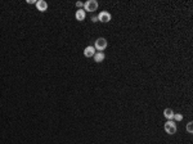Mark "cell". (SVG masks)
Returning a JSON list of instances; mask_svg holds the SVG:
<instances>
[{"instance_id":"obj_1","label":"cell","mask_w":193,"mask_h":144,"mask_svg":"<svg viewBox=\"0 0 193 144\" xmlns=\"http://www.w3.org/2000/svg\"><path fill=\"white\" fill-rule=\"evenodd\" d=\"M98 9V1L96 0H88L84 3V10L86 12H95Z\"/></svg>"},{"instance_id":"obj_2","label":"cell","mask_w":193,"mask_h":144,"mask_svg":"<svg viewBox=\"0 0 193 144\" xmlns=\"http://www.w3.org/2000/svg\"><path fill=\"white\" fill-rule=\"evenodd\" d=\"M107 40L104 37H98L95 40V44H94V48L96 49V50H99V52H103L104 49L107 48Z\"/></svg>"},{"instance_id":"obj_3","label":"cell","mask_w":193,"mask_h":144,"mask_svg":"<svg viewBox=\"0 0 193 144\" xmlns=\"http://www.w3.org/2000/svg\"><path fill=\"white\" fill-rule=\"evenodd\" d=\"M165 131L169 135H174L176 132V125L173 120H169L167 122H165Z\"/></svg>"},{"instance_id":"obj_4","label":"cell","mask_w":193,"mask_h":144,"mask_svg":"<svg viewBox=\"0 0 193 144\" xmlns=\"http://www.w3.org/2000/svg\"><path fill=\"white\" fill-rule=\"evenodd\" d=\"M96 17H98V21L102 22V23H108V22L111 21L112 16H111V13H109V12L103 10V12H101L98 16H96Z\"/></svg>"},{"instance_id":"obj_5","label":"cell","mask_w":193,"mask_h":144,"mask_svg":"<svg viewBox=\"0 0 193 144\" xmlns=\"http://www.w3.org/2000/svg\"><path fill=\"white\" fill-rule=\"evenodd\" d=\"M94 54H95V48L93 45H89V46H86V48L84 49V55L86 58L94 57Z\"/></svg>"},{"instance_id":"obj_6","label":"cell","mask_w":193,"mask_h":144,"mask_svg":"<svg viewBox=\"0 0 193 144\" xmlns=\"http://www.w3.org/2000/svg\"><path fill=\"white\" fill-rule=\"evenodd\" d=\"M36 8H37V10H40V12H45V10L48 9V3H46L45 0H37Z\"/></svg>"},{"instance_id":"obj_7","label":"cell","mask_w":193,"mask_h":144,"mask_svg":"<svg viewBox=\"0 0 193 144\" xmlns=\"http://www.w3.org/2000/svg\"><path fill=\"white\" fill-rule=\"evenodd\" d=\"M75 17H76L77 21L81 22V21H84V19H85V17H86V13H85V10H84V9H79V10L76 12Z\"/></svg>"},{"instance_id":"obj_8","label":"cell","mask_w":193,"mask_h":144,"mask_svg":"<svg viewBox=\"0 0 193 144\" xmlns=\"http://www.w3.org/2000/svg\"><path fill=\"white\" fill-rule=\"evenodd\" d=\"M174 115H175V113H174V111L171 109V108H165L164 109V116L167 118V120H173Z\"/></svg>"},{"instance_id":"obj_9","label":"cell","mask_w":193,"mask_h":144,"mask_svg":"<svg viewBox=\"0 0 193 144\" xmlns=\"http://www.w3.org/2000/svg\"><path fill=\"white\" fill-rule=\"evenodd\" d=\"M93 58H94V60H95L96 63H101V62H103L104 58H106V57H104V54H103V53H95Z\"/></svg>"},{"instance_id":"obj_10","label":"cell","mask_w":193,"mask_h":144,"mask_svg":"<svg viewBox=\"0 0 193 144\" xmlns=\"http://www.w3.org/2000/svg\"><path fill=\"white\" fill-rule=\"evenodd\" d=\"M187 131L189 132V134H192L193 132V122L191 121V122H188V125H187Z\"/></svg>"},{"instance_id":"obj_11","label":"cell","mask_w":193,"mask_h":144,"mask_svg":"<svg viewBox=\"0 0 193 144\" xmlns=\"http://www.w3.org/2000/svg\"><path fill=\"white\" fill-rule=\"evenodd\" d=\"M174 118H175V121H181L183 120V115H181V113H175V115H174Z\"/></svg>"},{"instance_id":"obj_12","label":"cell","mask_w":193,"mask_h":144,"mask_svg":"<svg viewBox=\"0 0 193 144\" xmlns=\"http://www.w3.org/2000/svg\"><path fill=\"white\" fill-rule=\"evenodd\" d=\"M76 5H77L79 8H84V4H82L81 1H77V3H76Z\"/></svg>"},{"instance_id":"obj_13","label":"cell","mask_w":193,"mask_h":144,"mask_svg":"<svg viewBox=\"0 0 193 144\" xmlns=\"http://www.w3.org/2000/svg\"><path fill=\"white\" fill-rule=\"evenodd\" d=\"M36 1H37V0H27L29 4H36Z\"/></svg>"},{"instance_id":"obj_14","label":"cell","mask_w":193,"mask_h":144,"mask_svg":"<svg viewBox=\"0 0 193 144\" xmlns=\"http://www.w3.org/2000/svg\"><path fill=\"white\" fill-rule=\"evenodd\" d=\"M98 21V17H92V22H96Z\"/></svg>"}]
</instances>
